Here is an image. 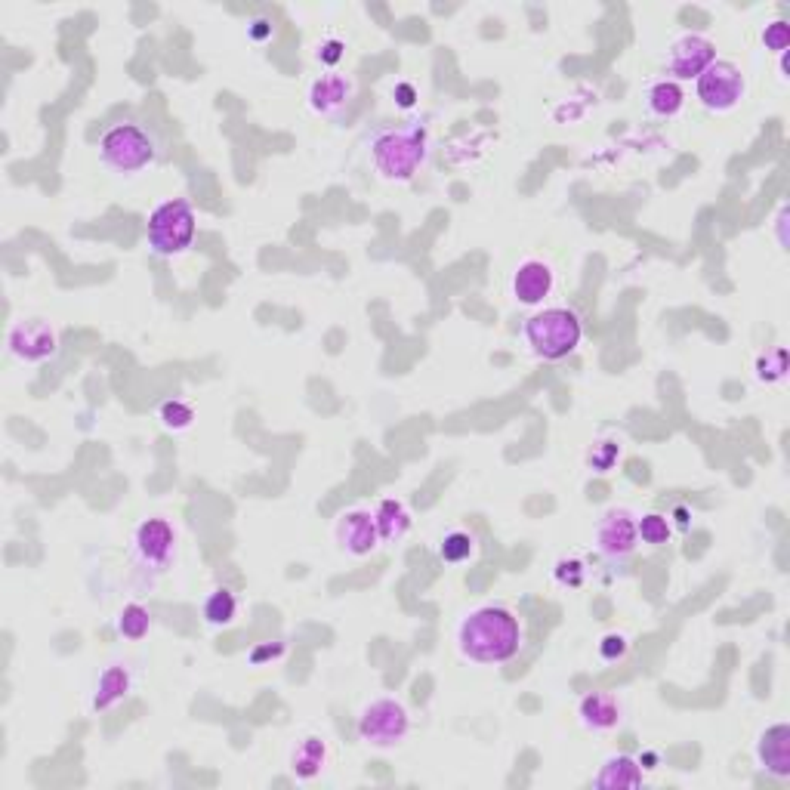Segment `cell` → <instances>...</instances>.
Instances as JSON below:
<instances>
[{"label":"cell","mask_w":790,"mask_h":790,"mask_svg":"<svg viewBox=\"0 0 790 790\" xmlns=\"http://www.w3.org/2000/svg\"><path fill=\"white\" fill-rule=\"evenodd\" d=\"M618 457H621V442H599V445H593V451H590V466L596 473H608L612 470V466L618 463Z\"/></svg>","instance_id":"cell-28"},{"label":"cell","mask_w":790,"mask_h":790,"mask_svg":"<svg viewBox=\"0 0 790 790\" xmlns=\"http://www.w3.org/2000/svg\"><path fill=\"white\" fill-rule=\"evenodd\" d=\"M639 784H642V766L633 757H627V753L608 757L602 769L593 775V787H639Z\"/></svg>","instance_id":"cell-17"},{"label":"cell","mask_w":790,"mask_h":790,"mask_svg":"<svg viewBox=\"0 0 790 790\" xmlns=\"http://www.w3.org/2000/svg\"><path fill=\"white\" fill-rule=\"evenodd\" d=\"M757 760L775 778H787L790 775V726L787 723H775V726H769L760 735Z\"/></svg>","instance_id":"cell-14"},{"label":"cell","mask_w":790,"mask_h":790,"mask_svg":"<svg viewBox=\"0 0 790 790\" xmlns=\"http://www.w3.org/2000/svg\"><path fill=\"white\" fill-rule=\"evenodd\" d=\"M337 544L349 556H368L380 544V531L374 522V513L368 510H349L337 522Z\"/></svg>","instance_id":"cell-12"},{"label":"cell","mask_w":790,"mask_h":790,"mask_svg":"<svg viewBox=\"0 0 790 790\" xmlns=\"http://www.w3.org/2000/svg\"><path fill=\"white\" fill-rule=\"evenodd\" d=\"M343 56H346V44H343L340 38H328V41H321V44H318V50H315V59H318L321 65H328V68L340 65V62H343Z\"/></svg>","instance_id":"cell-31"},{"label":"cell","mask_w":790,"mask_h":790,"mask_svg":"<svg viewBox=\"0 0 790 790\" xmlns=\"http://www.w3.org/2000/svg\"><path fill=\"white\" fill-rule=\"evenodd\" d=\"M624 655H627V639L621 633L602 636V642H599V658L602 661H621Z\"/></svg>","instance_id":"cell-32"},{"label":"cell","mask_w":790,"mask_h":790,"mask_svg":"<svg viewBox=\"0 0 790 790\" xmlns=\"http://www.w3.org/2000/svg\"><path fill=\"white\" fill-rule=\"evenodd\" d=\"M374 522H377V531H380V541H402L411 528V516L405 510L402 500L395 497H386L377 504L374 510Z\"/></svg>","instance_id":"cell-19"},{"label":"cell","mask_w":790,"mask_h":790,"mask_svg":"<svg viewBox=\"0 0 790 790\" xmlns=\"http://www.w3.org/2000/svg\"><path fill=\"white\" fill-rule=\"evenodd\" d=\"M698 102L713 115H729L747 96V78L744 71L729 59H713L701 75L695 78Z\"/></svg>","instance_id":"cell-6"},{"label":"cell","mask_w":790,"mask_h":790,"mask_svg":"<svg viewBox=\"0 0 790 790\" xmlns=\"http://www.w3.org/2000/svg\"><path fill=\"white\" fill-rule=\"evenodd\" d=\"M133 547H136V559L142 565L161 571L173 559L176 531H173V525L167 519H146V522L136 528Z\"/></svg>","instance_id":"cell-10"},{"label":"cell","mask_w":790,"mask_h":790,"mask_svg":"<svg viewBox=\"0 0 790 790\" xmlns=\"http://www.w3.org/2000/svg\"><path fill=\"white\" fill-rule=\"evenodd\" d=\"M556 581L562 587H581L584 584V565L578 559H562L556 565Z\"/></svg>","instance_id":"cell-30"},{"label":"cell","mask_w":790,"mask_h":790,"mask_svg":"<svg viewBox=\"0 0 790 790\" xmlns=\"http://www.w3.org/2000/svg\"><path fill=\"white\" fill-rule=\"evenodd\" d=\"M763 44L772 53H784L787 50V44H790V28H787L784 19H775V22H769L763 28Z\"/></svg>","instance_id":"cell-29"},{"label":"cell","mask_w":790,"mask_h":790,"mask_svg":"<svg viewBox=\"0 0 790 790\" xmlns=\"http://www.w3.org/2000/svg\"><path fill=\"white\" fill-rule=\"evenodd\" d=\"M158 420L164 429H170V433H186L195 423V408L183 399H167L158 408Z\"/></svg>","instance_id":"cell-24"},{"label":"cell","mask_w":790,"mask_h":790,"mask_svg":"<svg viewBox=\"0 0 790 790\" xmlns=\"http://www.w3.org/2000/svg\"><path fill=\"white\" fill-rule=\"evenodd\" d=\"M457 649L476 664H504L522 649V624L504 605H482L460 621Z\"/></svg>","instance_id":"cell-1"},{"label":"cell","mask_w":790,"mask_h":790,"mask_svg":"<svg viewBox=\"0 0 790 790\" xmlns=\"http://www.w3.org/2000/svg\"><path fill=\"white\" fill-rule=\"evenodd\" d=\"M269 34H272V25H269V22H263V19L250 25V38H254V41H266Z\"/></svg>","instance_id":"cell-35"},{"label":"cell","mask_w":790,"mask_h":790,"mask_svg":"<svg viewBox=\"0 0 790 790\" xmlns=\"http://www.w3.org/2000/svg\"><path fill=\"white\" fill-rule=\"evenodd\" d=\"M281 655H284V642L272 639V642H260V645H254V649H250V655H247V661L254 664V667H263L266 661H275V658H281Z\"/></svg>","instance_id":"cell-33"},{"label":"cell","mask_w":790,"mask_h":790,"mask_svg":"<svg viewBox=\"0 0 790 790\" xmlns=\"http://www.w3.org/2000/svg\"><path fill=\"white\" fill-rule=\"evenodd\" d=\"M155 139L136 124H115L99 139V161L115 173H139L155 164Z\"/></svg>","instance_id":"cell-5"},{"label":"cell","mask_w":790,"mask_h":790,"mask_svg":"<svg viewBox=\"0 0 790 790\" xmlns=\"http://www.w3.org/2000/svg\"><path fill=\"white\" fill-rule=\"evenodd\" d=\"M7 343L19 362H31V365L47 362V358H53L59 349V337L50 328V321L44 318H22L19 325H13Z\"/></svg>","instance_id":"cell-9"},{"label":"cell","mask_w":790,"mask_h":790,"mask_svg":"<svg viewBox=\"0 0 790 790\" xmlns=\"http://www.w3.org/2000/svg\"><path fill=\"white\" fill-rule=\"evenodd\" d=\"M371 161L389 183H411L426 161V133L420 127L383 130L371 142Z\"/></svg>","instance_id":"cell-3"},{"label":"cell","mask_w":790,"mask_h":790,"mask_svg":"<svg viewBox=\"0 0 790 790\" xmlns=\"http://www.w3.org/2000/svg\"><path fill=\"white\" fill-rule=\"evenodd\" d=\"M408 729H411V716L405 704L395 698H377L358 716V735L377 750L399 747L408 738Z\"/></svg>","instance_id":"cell-7"},{"label":"cell","mask_w":790,"mask_h":790,"mask_svg":"<svg viewBox=\"0 0 790 790\" xmlns=\"http://www.w3.org/2000/svg\"><path fill=\"white\" fill-rule=\"evenodd\" d=\"M152 627V615H149V608L146 605H139V602H130L121 608V615H118V633L124 639H142L149 633Z\"/></svg>","instance_id":"cell-23"},{"label":"cell","mask_w":790,"mask_h":790,"mask_svg":"<svg viewBox=\"0 0 790 790\" xmlns=\"http://www.w3.org/2000/svg\"><path fill=\"white\" fill-rule=\"evenodd\" d=\"M238 615V599L229 587H217L210 590V596L204 599V621L213 627H229Z\"/></svg>","instance_id":"cell-22"},{"label":"cell","mask_w":790,"mask_h":790,"mask_svg":"<svg viewBox=\"0 0 790 790\" xmlns=\"http://www.w3.org/2000/svg\"><path fill=\"white\" fill-rule=\"evenodd\" d=\"M195 229H198V217L192 204L186 198H167L152 210L146 238L158 257H179L192 247Z\"/></svg>","instance_id":"cell-4"},{"label":"cell","mask_w":790,"mask_h":790,"mask_svg":"<svg viewBox=\"0 0 790 790\" xmlns=\"http://www.w3.org/2000/svg\"><path fill=\"white\" fill-rule=\"evenodd\" d=\"M392 96H395V102H399V109H414V102H417V90H414V84H408V81L395 84Z\"/></svg>","instance_id":"cell-34"},{"label":"cell","mask_w":790,"mask_h":790,"mask_svg":"<svg viewBox=\"0 0 790 790\" xmlns=\"http://www.w3.org/2000/svg\"><path fill=\"white\" fill-rule=\"evenodd\" d=\"M556 287V275L544 260H525L513 275V297L522 306H541Z\"/></svg>","instance_id":"cell-13"},{"label":"cell","mask_w":790,"mask_h":790,"mask_svg":"<svg viewBox=\"0 0 790 790\" xmlns=\"http://www.w3.org/2000/svg\"><path fill=\"white\" fill-rule=\"evenodd\" d=\"M328 763V744L321 741L318 735H309L297 744V750L291 753V772L303 781L315 778Z\"/></svg>","instance_id":"cell-20"},{"label":"cell","mask_w":790,"mask_h":790,"mask_svg":"<svg viewBox=\"0 0 790 790\" xmlns=\"http://www.w3.org/2000/svg\"><path fill=\"white\" fill-rule=\"evenodd\" d=\"M522 337L537 358L559 362V358H568L581 346L584 325H581L578 312H571L565 306H550V309H541L525 318Z\"/></svg>","instance_id":"cell-2"},{"label":"cell","mask_w":790,"mask_h":790,"mask_svg":"<svg viewBox=\"0 0 790 790\" xmlns=\"http://www.w3.org/2000/svg\"><path fill=\"white\" fill-rule=\"evenodd\" d=\"M473 553H476V537L470 531H451V534H445V541L439 547L442 562H454V565L473 559Z\"/></svg>","instance_id":"cell-25"},{"label":"cell","mask_w":790,"mask_h":790,"mask_svg":"<svg viewBox=\"0 0 790 790\" xmlns=\"http://www.w3.org/2000/svg\"><path fill=\"white\" fill-rule=\"evenodd\" d=\"M596 547L605 559L621 562L627 556H633L636 544H639V531H636V516L627 507H612L605 510L602 519L596 522Z\"/></svg>","instance_id":"cell-8"},{"label":"cell","mask_w":790,"mask_h":790,"mask_svg":"<svg viewBox=\"0 0 790 790\" xmlns=\"http://www.w3.org/2000/svg\"><path fill=\"white\" fill-rule=\"evenodd\" d=\"M636 531H639V541L642 544H652V547H664L670 541V519L661 516V513H649V516H642L636 519Z\"/></svg>","instance_id":"cell-26"},{"label":"cell","mask_w":790,"mask_h":790,"mask_svg":"<svg viewBox=\"0 0 790 790\" xmlns=\"http://www.w3.org/2000/svg\"><path fill=\"white\" fill-rule=\"evenodd\" d=\"M130 695V673L127 667L115 664V667H105L99 673V682H96V692H93V707L96 710H109L115 707L118 701H124Z\"/></svg>","instance_id":"cell-18"},{"label":"cell","mask_w":790,"mask_h":790,"mask_svg":"<svg viewBox=\"0 0 790 790\" xmlns=\"http://www.w3.org/2000/svg\"><path fill=\"white\" fill-rule=\"evenodd\" d=\"M784 374H787V349L784 346L766 352L757 362V380L760 383H778Z\"/></svg>","instance_id":"cell-27"},{"label":"cell","mask_w":790,"mask_h":790,"mask_svg":"<svg viewBox=\"0 0 790 790\" xmlns=\"http://www.w3.org/2000/svg\"><path fill=\"white\" fill-rule=\"evenodd\" d=\"M352 93H355V87H352L349 78H343V75H321L309 87V109L318 112V115H334L352 99Z\"/></svg>","instance_id":"cell-16"},{"label":"cell","mask_w":790,"mask_h":790,"mask_svg":"<svg viewBox=\"0 0 790 790\" xmlns=\"http://www.w3.org/2000/svg\"><path fill=\"white\" fill-rule=\"evenodd\" d=\"M716 59V47L713 41H707L704 34H682L679 41H673L670 56H667V68L670 75L679 81H692L698 78L701 71Z\"/></svg>","instance_id":"cell-11"},{"label":"cell","mask_w":790,"mask_h":790,"mask_svg":"<svg viewBox=\"0 0 790 790\" xmlns=\"http://www.w3.org/2000/svg\"><path fill=\"white\" fill-rule=\"evenodd\" d=\"M649 109L652 115L658 118H676L682 112V105H686V93H682V87L676 81H658L649 87Z\"/></svg>","instance_id":"cell-21"},{"label":"cell","mask_w":790,"mask_h":790,"mask_svg":"<svg viewBox=\"0 0 790 790\" xmlns=\"http://www.w3.org/2000/svg\"><path fill=\"white\" fill-rule=\"evenodd\" d=\"M578 716H581V726L590 732H612L624 720V707H621L618 695H612V692H593L581 701Z\"/></svg>","instance_id":"cell-15"}]
</instances>
